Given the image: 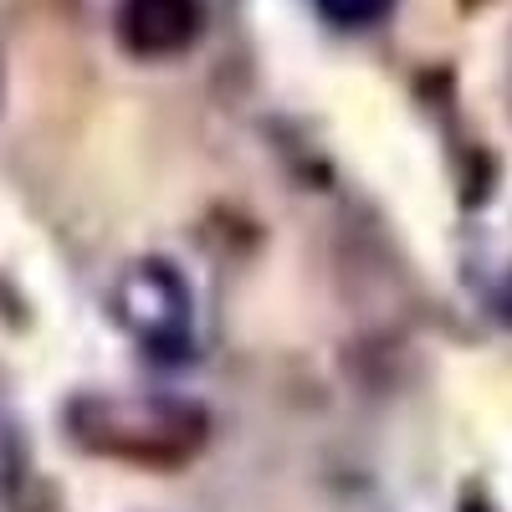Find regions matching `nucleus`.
Segmentation results:
<instances>
[{
  "label": "nucleus",
  "instance_id": "obj_2",
  "mask_svg": "<svg viewBox=\"0 0 512 512\" xmlns=\"http://www.w3.org/2000/svg\"><path fill=\"white\" fill-rule=\"evenodd\" d=\"M113 318L159 364L195 359V287L164 256H139L113 282Z\"/></svg>",
  "mask_w": 512,
  "mask_h": 512
},
{
  "label": "nucleus",
  "instance_id": "obj_4",
  "mask_svg": "<svg viewBox=\"0 0 512 512\" xmlns=\"http://www.w3.org/2000/svg\"><path fill=\"white\" fill-rule=\"evenodd\" d=\"M318 6V16L328 21V26H338V31H364V26H374V21H384L395 11V0H313Z\"/></svg>",
  "mask_w": 512,
  "mask_h": 512
},
{
  "label": "nucleus",
  "instance_id": "obj_5",
  "mask_svg": "<svg viewBox=\"0 0 512 512\" xmlns=\"http://www.w3.org/2000/svg\"><path fill=\"white\" fill-rule=\"evenodd\" d=\"M466 6H472V0H466Z\"/></svg>",
  "mask_w": 512,
  "mask_h": 512
},
{
  "label": "nucleus",
  "instance_id": "obj_3",
  "mask_svg": "<svg viewBox=\"0 0 512 512\" xmlns=\"http://www.w3.org/2000/svg\"><path fill=\"white\" fill-rule=\"evenodd\" d=\"M200 26L205 0H118V41L144 62L190 52Z\"/></svg>",
  "mask_w": 512,
  "mask_h": 512
},
{
  "label": "nucleus",
  "instance_id": "obj_1",
  "mask_svg": "<svg viewBox=\"0 0 512 512\" xmlns=\"http://www.w3.org/2000/svg\"><path fill=\"white\" fill-rule=\"evenodd\" d=\"M82 451L128 466H180L205 446V410L164 395H82L67 405Z\"/></svg>",
  "mask_w": 512,
  "mask_h": 512
}]
</instances>
